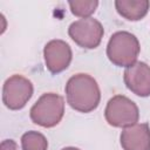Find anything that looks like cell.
<instances>
[{
  "label": "cell",
  "mask_w": 150,
  "mask_h": 150,
  "mask_svg": "<svg viewBox=\"0 0 150 150\" xmlns=\"http://www.w3.org/2000/svg\"><path fill=\"white\" fill-rule=\"evenodd\" d=\"M34 88L30 80L15 74L8 77L2 87V102L9 110L22 109L33 96Z\"/></svg>",
  "instance_id": "cell-6"
},
{
  "label": "cell",
  "mask_w": 150,
  "mask_h": 150,
  "mask_svg": "<svg viewBox=\"0 0 150 150\" xmlns=\"http://www.w3.org/2000/svg\"><path fill=\"white\" fill-rule=\"evenodd\" d=\"M67 103L79 112H90L95 110L101 101V90L97 81L83 73L69 77L64 87Z\"/></svg>",
  "instance_id": "cell-1"
},
{
  "label": "cell",
  "mask_w": 150,
  "mask_h": 150,
  "mask_svg": "<svg viewBox=\"0 0 150 150\" xmlns=\"http://www.w3.org/2000/svg\"><path fill=\"white\" fill-rule=\"evenodd\" d=\"M61 150H80L79 148H75V146H67V148H63Z\"/></svg>",
  "instance_id": "cell-14"
},
{
  "label": "cell",
  "mask_w": 150,
  "mask_h": 150,
  "mask_svg": "<svg viewBox=\"0 0 150 150\" xmlns=\"http://www.w3.org/2000/svg\"><path fill=\"white\" fill-rule=\"evenodd\" d=\"M68 5L70 8V12L75 16L86 19V18H91V15L95 13L98 6V1L97 0H81V1L76 0V1H69Z\"/></svg>",
  "instance_id": "cell-12"
},
{
  "label": "cell",
  "mask_w": 150,
  "mask_h": 150,
  "mask_svg": "<svg viewBox=\"0 0 150 150\" xmlns=\"http://www.w3.org/2000/svg\"><path fill=\"white\" fill-rule=\"evenodd\" d=\"M104 117L109 125L124 129L138 122L139 110L137 104L127 96L115 95L105 105Z\"/></svg>",
  "instance_id": "cell-4"
},
{
  "label": "cell",
  "mask_w": 150,
  "mask_h": 150,
  "mask_svg": "<svg viewBox=\"0 0 150 150\" xmlns=\"http://www.w3.org/2000/svg\"><path fill=\"white\" fill-rule=\"evenodd\" d=\"M141 52L138 39L125 30L114 33L107 45V56L117 67H130L137 62Z\"/></svg>",
  "instance_id": "cell-2"
},
{
  "label": "cell",
  "mask_w": 150,
  "mask_h": 150,
  "mask_svg": "<svg viewBox=\"0 0 150 150\" xmlns=\"http://www.w3.org/2000/svg\"><path fill=\"white\" fill-rule=\"evenodd\" d=\"M123 150H150V127L148 123H136L124 128L120 135Z\"/></svg>",
  "instance_id": "cell-9"
},
{
  "label": "cell",
  "mask_w": 150,
  "mask_h": 150,
  "mask_svg": "<svg viewBox=\"0 0 150 150\" xmlns=\"http://www.w3.org/2000/svg\"><path fill=\"white\" fill-rule=\"evenodd\" d=\"M0 150H18V146L13 139H5L1 142Z\"/></svg>",
  "instance_id": "cell-13"
},
{
  "label": "cell",
  "mask_w": 150,
  "mask_h": 150,
  "mask_svg": "<svg viewBox=\"0 0 150 150\" xmlns=\"http://www.w3.org/2000/svg\"><path fill=\"white\" fill-rule=\"evenodd\" d=\"M43 59L47 69L52 74L66 70L73 59L70 46L63 40H50L43 48Z\"/></svg>",
  "instance_id": "cell-7"
},
{
  "label": "cell",
  "mask_w": 150,
  "mask_h": 150,
  "mask_svg": "<svg viewBox=\"0 0 150 150\" xmlns=\"http://www.w3.org/2000/svg\"><path fill=\"white\" fill-rule=\"evenodd\" d=\"M104 29L102 23L94 18L79 19L68 27V35L80 47L95 49L100 46Z\"/></svg>",
  "instance_id": "cell-5"
},
{
  "label": "cell",
  "mask_w": 150,
  "mask_h": 150,
  "mask_svg": "<svg viewBox=\"0 0 150 150\" xmlns=\"http://www.w3.org/2000/svg\"><path fill=\"white\" fill-rule=\"evenodd\" d=\"M123 81L127 88L137 96H150V66L145 62L137 61L125 68Z\"/></svg>",
  "instance_id": "cell-8"
},
{
  "label": "cell",
  "mask_w": 150,
  "mask_h": 150,
  "mask_svg": "<svg viewBox=\"0 0 150 150\" xmlns=\"http://www.w3.org/2000/svg\"><path fill=\"white\" fill-rule=\"evenodd\" d=\"M21 146L22 150H47L48 141L39 131H27L21 136Z\"/></svg>",
  "instance_id": "cell-11"
},
{
  "label": "cell",
  "mask_w": 150,
  "mask_h": 150,
  "mask_svg": "<svg viewBox=\"0 0 150 150\" xmlns=\"http://www.w3.org/2000/svg\"><path fill=\"white\" fill-rule=\"evenodd\" d=\"M150 2L148 0H116L115 8L117 13L129 20V21H138L142 20L149 11Z\"/></svg>",
  "instance_id": "cell-10"
},
{
  "label": "cell",
  "mask_w": 150,
  "mask_h": 150,
  "mask_svg": "<svg viewBox=\"0 0 150 150\" xmlns=\"http://www.w3.org/2000/svg\"><path fill=\"white\" fill-rule=\"evenodd\" d=\"M63 115V97L55 93H46L41 95L29 110L32 122L42 128H53L57 125Z\"/></svg>",
  "instance_id": "cell-3"
}]
</instances>
